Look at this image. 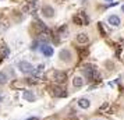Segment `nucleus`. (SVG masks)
<instances>
[{
    "instance_id": "obj_1",
    "label": "nucleus",
    "mask_w": 124,
    "mask_h": 120,
    "mask_svg": "<svg viewBox=\"0 0 124 120\" xmlns=\"http://www.w3.org/2000/svg\"><path fill=\"white\" fill-rule=\"evenodd\" d=\"M85 75L88 77L89 81H93V82H101V74L99 71L93 67V66H85V70H84Z\"/></svg>"
},
{
    "instance_id": "obj_2",
    "label": "nucleus",
    "mask_w": 124,
    "mask_h": 120,
    "mask_svg": "<svg viewBox=\"0 0 124 120\" xmlns=\"http://www.w3.org/2000/svg\"><path fill=\"white\" fill-rule=\"evenodd\" d=\"M74 23L77 24V25H88L89 24V18L86 17L85 11H81L74 17Z\"/></svg>"
},
{
    "instance_id": "obj_3",
    "label": "nucleus",
    "mask_w": 124,
    "mask_h": 120,
    "mask_svg": "<svg viewBox=\"0 0 124 120\" xmlns=\"http://www.w3.org/2000/svg\"><path fill=\"white\" fill-rule=\"evenodd\" d=\"M18 69L20 71H23L24 74H29V73H34V67H32V64L28 63V62H20L18 63Z\"/></svg>"
},
{
    "instance_id": "obj_4",
    "label": "nucleus",
    "mask_w": 124,
    "mask_h": 120,
    "mask_svg": "<svg viewBox=\"0 0 124 120\" xmlns=\"http://www.w3.org/2000/svg\"><path fill=\"white\" fill-rule=\"evenodd\" d=\"M59 57L64 63H70L71 59H73V55H71V52L68 50V49H62V50L59 52Z\"/></svg>"
},
{
    "instance_id": "obj_5",
    "label": "nucleus",
    "mask_w": 124,
    "mask_h": 120,
    "mask_svg": "<svg viewBox=\"0 0 124 120\" xmlns=\"http://www.w3.org/2000/svg\"><path fill=\"white\" fill-rule=\"evenodd\" d=\"M52 75H53V80L56 81V82H59V84H63V82H66V80H67V74L63 73V71H60V70L53 71Z\"/></svg>"
},
{
    "instance_id": "obj_6",
    "label": "nucleus",
    "mask_w": 124,
    "mask_h": 120,
    "mask_svg": "<svg viewBox=\"0 0 124 120\" xmlns=\"http://www.w3.org/2000/svg\"><path fill=\"white\" fill-rule=\"evenodd\" d=\"M42 14H43V17L46 18H53L54 17V14H56V11H54V8L52 6H43L42 7Z\"/></svg>"
},
{
    "instance_id": "obj_7",
    "label": "nucleus",
    "mask_w": 124,
    "mask_h": 120,
    "mask_svg": "<svg viewBox=\"0 0 124 120\" xmlns=\"http://www.w3.org/2000/svg\"><path fill=\"white\" fill-rule=\"evenodd\" d=\"M52 94H53L54 96H57V98L67 96V92L64 91V89H62L60 87H53V88H52Z\"/></svg>"
},
{
    "instance_id": "obj_8",
    "label": "nucleus",
    "mask_w": 124,
    "mask_h": 120,
    "mask_svg": "<svg viewBox=\"0 0 124 120\" xmlns=\"http://www.w3.org/2000/svg\"><path fill=\"white\" fill-rule=\"evenodd\" d=\"M40 52L43 53V56H46V57H50V56H53V48L52 46H49V45H42L40 46Z\"/></svg>"
},
{
    "instance_id": "obj_9",
    "label": "nucleus",
    "mask_w": 124,
    "mask_h": 120,
    "mask_svg": "<svg viewBox=\"0 0 124 120\" xmlns=\"http://www.w3.org/2000/svg\"><path fill=\"white\" fill-rule=\"evenodd\" d=\"M77 42L81 43V45L88 43V42H89V36H88V34H85V32H79V34H77Z\"/></svg>"
},
{
    "instance_id": "obj_10",
    "label": "nucleus",
    "mask_w": 124,
    "mask_h": 120,
    "mask_svg": "<svg viewBox=\"0 0 124 120\" xmlns=\"http://www.w3.org/2000/svg\"><path fill=\"white\" fill-rule=\"evenodd\" d=\"M23 98L25 101H28V102H34L35 99H36V95H35L32 91H24L23 92Z\"/></svg>"
},
{
    "instance_id": "obj_11",
    "label": "nucleus",
    "mask_w": 124,
    "mask_h": 120,
    "mask_svg": "<svg viewBox=\"0 0 124 120\" xmlns=\"http://www.w3.org/2000/svg\"><path fill=\"white\" fill-rule=\"evenodd\" d=\"M73 85L75 87V88H82V87H84V80H82V77L75 75L73 78Z\"/></svg>"
},
{
    "instance_id": "obj_12",
    "label": "nucleus",
    "mask_w": 124,
    "mask_h": 120,
    "mask_svg": "<svg viewBox=\"0 0 124 120\" xmlns=\"http://www.w3.org/2000/svg\"><path fill=\"white\" fill-rule=\"evenodd\" d=\"M107 23L110 24V25H113V27H118L120 25V17H117V16H110V17L107 18Z\"/></svg>"
},
{
    "instance_id": "obj_13",
    "label": "nucleus",
    "mask_w": 124,
    "mask_h": 120,
    "mask_svg": "<svg viewBox=\"0 0 124 120\" xmlns=\"http://www.w3.org/2000/svg\"><path fill=\"white\" fill-rule=\"evenodd\" d=\"M78 106L82 109H88L91 106V101L86 98H81V99H78Z\"/></svg>"
},
{
    "instance_id": "obj_14",
    "label": "nucleus",
    "mask_w": 124,
    "mask_h": 120,
    "mask_svg": "<svg viewBox=\"0 0 124 120\" xmlns=\"http://www.w3.org/2000/svg\"><path fill=\"white\" fill-rule=\"evenodd\" d=\"M7 81H8V77L4 71H0V85H4L7 84Z\"/></svg>"
},
{
    "instance_id": "obj_15",
    "label": "nucleus",
    "mask_w": 124,
    "mask_h": 120,
    "mask_svg": "<svg viewBox=\"0 0 124 120\" xmlns=\"http://www.w3.org/2000/svg\"><path fill=\"white\" fill-rule=\"evenodd\" d=\"M8 55H10V49H8L7 46H3V48H1V57L6 59V57H8Z\"/></svg>"
},
{
    "instance_id": "obj_16",
    "label": "nucleus",
    "mask_w": 124,
    "mask_h": 120,
    "mask_svg": "<svg viewBox=\"0 0 124 120\" xmlns=\"http://www.w3.org/2000/svg\"><path fill=\"white\" fill-rule=\"evenodd\" d=\"M43 70H45V66H43V64H39V66L34 70V74H39V73H42Z\"/></svg>"
},
{
    "instance_id": "obj_17",
    "label": "nucleus",
    "mask_w": 124,
    "mask_h": 120,
    "mask_svg": "<svg viewBox=\"0 0 124 120\" xmlns=\"http://www.w3.org/2000/svg\"><path fill=\"white\" fill-rule=\"evenodd\" d=\"M27 82H28V84H38V82H39V80H38V78H36V77H34V78H27Z\"/></svg>"
},
{
    "instance_id": "obj_18",
    "label": "nucleus",
    "mask_w": 124,
    "mask_h": 120,
    "mask_svg": "<svg viewBox=\"0 0 124 120\" xmlns=\"http://www.w3.org/2000/svg\"><path fill=\"white\" fill-rule=\"evenodd\" d=\"M98 28H99V31H101L102 36H105V35H106V32H105V29H103V27H102V24H101V23L98 24Z\"/></svg>"
},
{
    "instance_id": "obj_19",
    "label": "nucleus",
    "mask_w": 124,
    "mask_h": 120,
    "mask_svg": "<svg viewBox=\"0 0 124 120\" xmlns=\"http://www.w3.org/2000/svg\"><path fill=\"white\" fill-rule=\"evenodd\" d=\"M28 120H38V117H31V119H28Z\"/></svg>"
},
{
    "instance_id": "obj_20",
    "label": "nucleus",
    "mask_w": 124,
    "mask_h": 120,
    "mask_svg": "<svg viewBox=\"0 0 124 120\" xmlns=\"http://www.w3.org/2000/svg\"><path fill=\"white\" fill-rule=\"evenodd\" d=\"M1 101H3V95H1V94H0V102H1Z\"/></svg>"
},
{
    "instance_id": "obj_21",
    "label": "nucleus",
    "mask_w": 124,
    "mask_h": 120,
    "mask_svg": "<svg viewBox=\"0 0 124 120\" xmlns=\"http://www.w3.org/2000/svg\"><path fill=\"white\" fill-rule=\"evenodd\" d=\"M106 1H113V0H106Z\"/></svg>"
},
{
    "instance_id": "obj_22",
    "label": "nucleus",
    "mask_w": 124,
    "mask_h": 120,
    "mask_svg": "<svg viewBox=\"0 0 124 120\" xmlns=\"http://www.w3.org/2000/svg\"><path fill=\"white\" fill-rule=\"evenodd\" d=\"M95 120H102V119H95Z\"/></svg>"
},
{
    "instance_id": "obj_23",
    "label": "nucleus",
    "mask_w": 124,
    "mask_h": 120,
    "mask_svg": "<svg viewBox=\"0 0 124 120\" xmlns=\"http://www.w3.org/2000/svg\"><path fill=\"white\" fill-rule=\"evenodd\" d=\"M123 10H124V6H123Z\"/></svg>"
}]
</instances>
